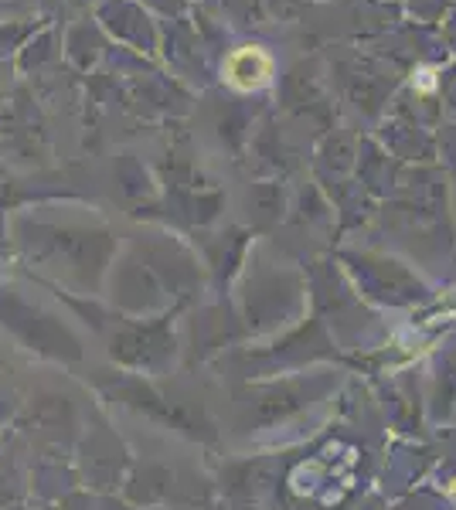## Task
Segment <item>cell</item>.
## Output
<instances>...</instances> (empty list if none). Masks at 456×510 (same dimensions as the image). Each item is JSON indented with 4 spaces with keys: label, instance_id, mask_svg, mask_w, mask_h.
<instances>
[{
    "label": "cell",
    "instance_id": "1",
    "mask_svg": "<svg viewBox=\"0 0 456 510\" xmlns=\"http://www.w3.org/2000/svg\"><path fill=\"white\" fill-rule=\"evenodd\" d=\"M225 82L239 92H256L262 85H270L272 79V55L259 44H245V48H235L232 55L225 58Z\"/></svg>",
    "mask_w": 456,
    "mask_h": 510
}]
</instances>
